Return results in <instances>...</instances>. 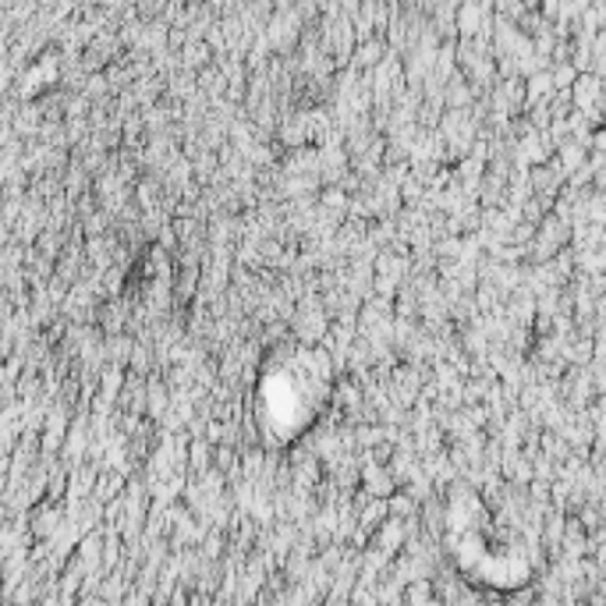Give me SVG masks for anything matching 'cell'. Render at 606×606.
<instances>
[]
</instances>
